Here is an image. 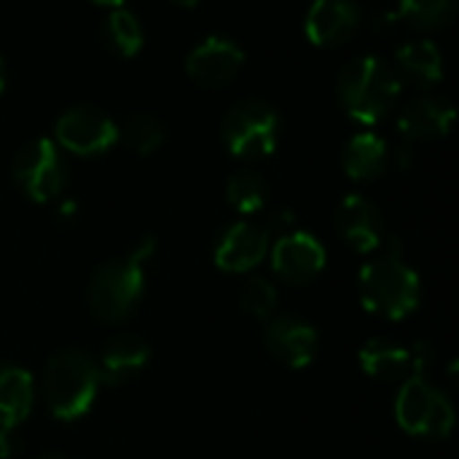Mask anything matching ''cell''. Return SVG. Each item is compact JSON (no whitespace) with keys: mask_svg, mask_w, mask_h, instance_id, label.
<instances>
[{"mask_svg":"<svg viewBox=\"0 0 459 459\" xmlns=\"http://www.w3.org/2000/svg\"><path fill=\"white\" fill-rule=\"evenodd\" d=\"M398 425L420 438H446L455 430V406L452 401L428 379L409 377L395 401Z\"/></svg>","mask_w":459,"mask_h":459,"instance_id":"8992f818","label":"cell"},{"mask_svg":"<svg viewBox=\"0 0 459 459\" xmlns=\"http://www.w3.org/2000/svg\"><path fill=\"white\" fill-rule=\"evenodd\" d=\"M455 108L441 97H417L398 116V132L409 145L441 140L452 132Z\"/></svg>","mask_w":459,"mask_h":459,"instance_id":"9a60e30c","label":"cell"},{"mask_svg":"<svg viewBox=\"0 0 459 459\" xmlns=\"http://www.w3.org/2000/svg\"><path fill=\"white\" fill-rule=\"evenodd\" d=\"M360 27V5L355 0H315L304 19V32L312 46L333 48L352 40Z\"/></svg>","mask_w":459,"mask_h":459,"instance_id":"7c38bea8","label":"cell"},{"mask_svg":"<svg viewBox=\"0 0 459 459\" xmlns=\"http://www.w3.org/2000/svg\"><path fill=\"white\" fill-rule=\"evenodd\" d=\"M35 403L32 374L13 363H0V430H19Z\"/></svg>","mask_w":459,"mask_h":459,"instance_id":"e0dca14e","label":"cell"},{"mask_svg":"<svg viewBox=\"0 0 459 459\" xmlns=\"http://www.w3.org/2000/svg\"><path fill=\"white\" fill-rule=\"evenodd\" d=\"M13 183L38 204L54 202L67 186V161L62 148L48 137L24 143L13 159Z\"/></svg>","mask_w":459,"mask_h":459,"instance_id":"52a82bcc","label":"cell"},{"mask_svg":"<svg viewBox=\"0 0 459 459\" xmlns=\"http://www.w3.org/2000/svg\"><path fill=\"white\" fill-rule=\"evenodd\" d=\"M54 143L73 156H102L118 143V126L102 110L78 105L56 118Z\"/></svg>","mask_w":459,"mask_h":459,"instance_id":"ba28073f","label":"cell"},{"mask_svg":"<svg viewBox=\"0 0 459 459\" xmlns=\"http://www.w3.org/2000/svg\"><path fill=\"white\" fill-rule=\"evenodd\" d=\"M395 67L420 89H430L444 78V54L433 40H409L395 51Z\"/></svg>","mask_w":459,"mask_h":459,"instance_id":"d6986e66","label":"cell"},{"mask_svg":"<svg viewBox=\"0 0 459 459\" xmlns=\"http://www.w3.org/2000/svg\"><path fill=\"white\" fill-rule=\"evenodd\" d=\"M172 5H178V8H196L202 0H169Z\"/></svg>","mask_w":459,"mask_h":459,"instance_id":"4316f807","label":"cell"},{"mask_svg":"<svg viewBox=\"0 0 459 459\" xmlns=\"http://www.w3.org/2000/svg\"><path fill=\"white\" fill-rule=\"evenodd\" d=\"M118 140H124L137 156H151L164 143V126L153 116H132L118 126Z\"/></svg>","mask_w":459,"mask_h":459,"instance_id":"cb8c5ba5","label":"cell"},{"mask_svg":"<svg viewBox=\"0 0 459 459\" xmlns=\"http://www.w3.org/2000/svg\"><path fill=\"white\" fill-rule=\"evenodd\" d=\"M269 253V231L250 221L231 223L215 242V266L221 272L245 274L255 269Z\"/></svg>","mask_w":459,"mask_h":459,"instance_id":"8fae6325","label":"cell"},{"mask_svg":"<svg viewBox=\"0 0 459 459\" xmlns=\"http://www.w3.org/2000/svg\"><path fill=\"white\" fill-rule=\"evenodd\" d=\"M336 231L355 253H374L382 247V215L363 194L342 199L336 210Z\"/></svg>","mask_w":459,"mask_h":459,"instance_id":"5bb4252c","label":"cell"},{"mask_svg":"<svg viewBox=\"0 0 459 459\" xmlns=\"http://www.w3.org/2000/svg\"><path fill=\"white\" fill-rule=\"evenodd\" d=\"M245 67V51L223 35H210L196 43L186 56V73L204 89L229 86Z\"/></svg>","mask_w":459,"mask_h":459,"instance_id":"9c48e42d","label":"cell"},{"mask_svg":"<svg viewBox=\"0 0 459 459\" xmlns=\"http://www.w3.org/2000/svg\"><path fill=\"white\" fill-rule=\"evenodd\" d=\"M91 3H97V5H105V8H118V5H124L126 0H91Z\"/></svg>","mask_w":459,"mask_h":459,"instance_id":"83f0119b","label":"cell"},{"mask_svg":"<svg viewBox=\"0 0 459 459\" xmlns=\"http://www.w3.org/2000/svg\"><path fill=\"white\" fill-rule=\"evenodd\" d=\"M239 307L255 320H269L277 307V288L266 277H247L239 288Z\"/></svg>","mask_w":459,"mask_h":459,"instance_id":"d4e9b609","label":"cell"},{"mask_svg":"<svg viewBox=\"0 0 459 459\" xmlns=\"http://www.w3.org/2000/svg\"><path fill=\"white\" fill-rule=\"evenodd\" d=\"M145 290V264L132 255L102 264L89 282L91 312L105 323L126 320Z\"/></svg>","mask_w":459,"mask_h":459,"instance_id":"5b68a950","label":"cell"},{"mask_svg":"<svg viewBox=\"0 0 459 459\" xmlns=\"http://www.w3.org/2000/svg\"><path fill=\"white\" fill-rule=\"evenodd\" d=\"M387 164H390V148L374 132H358L342 153V167L347 178L358 183L377 180L387 169Z\"/></svg>","mask_w":459,"mask_h":459,"instance_id":"ac0fdd59","label":"cell"},{"mask_svg":"<svg viewBox=\"0 0 459 459\" xmlns=\"http://www.w3.org/2000/svg\"><path fill=\"white\" fill-rule=\"evenodd\" d=\"M336 94L352 121L374 126L395 108L401 97V75L379 56H358L339 73Z\"/></svg>","mask_w":459,"mask_h":459,"instance_id":"6da1fadb","label":"cell"},{"mask_svg":"<svg viewBox=\"0 0 459 459\" xmlns=\"http://www.w3.org/2000/svg\"><path fill=\"white\" fill-rule=\"evenodd\" d=\"M457 13V0H398V19L420 30H444Z\"/></svg>","mask_w":459,"mask_h":459,"instance_id":"603a6c76","label":"cell"},{"mask_svg":"<svg viewBox=\"0 0 459 459\" xmlns=\"http://www.w3.org/2000/svg\"><path fill=\"white\" fill-rule=\"evenodd\" d=\"M266 347L282 366L307 368L317 355L320 336L307 320L296 315H277L266 325Z\"/></svg>","mask_w":459,"mask_h":459,"instance_id":"4fadbf2b","label":"cell"},{"mask_svg":"<svg viewBox=\"0 0 459 459\" xmlns=\"http://www.w3.org/2000/svg\"><path fill=\"white\" fill-rule=\"evenodd\" d=\"M38 459H67V457H62V455H46V457H38Z\"/></svg>","mask_w":459,"mask_h":459,"instance_id":"f546056e","label":"cell"},{"mask_svg":"<svg viewBox=\"0 0 459 459\" xmlns=\"http://www.w3.org/2000/svg\"><path fill=\"white\" fill-rule=\"evenodd\" d=\"M5 91V65H3V56H0V97Z\"/></svg>","mask_w":459,"mask_h":459,"instance_id":"f1b7e54d","label":"cell"},{"mask_svg":"<svg viewBox=\"0 0 459 459\" xmlns=\"http://www.w3.org/2000/svg\"><path fill=\"white\" fill-rule=\"evenodd\" d=\"M221 137L237 159H266L280 145V113L264 100H242L223 116Z\"/></svg>","mask_w":459,"mask_h":459,"instance_id":"277c9868","label":"cell"},{"mask_svg":"<svg viewBox=\"0 0 459 459\" xmlns=\"http://www.w3.org/2000/svg\"><path fill=\"white\" fill-rule=\"evenodd\" d=\"M102 387L97 363L81 350L56 352L43 371V398L59 422L81 420L97 401Z\"/></svg>","mask_w":459,"mask_h":459,"instance_id":"3957f363","label":"cell"},{"mask_svg":"<svg viewBox=\"0 0 459 459\" xmlns=\"http://www.w3.org/2000/svg\"><path fill=\"white\" fill-rule=\"evenodd\" d=\"M272 269L290 285H307L325 269V247L315 234L288 231L272 247Z\"/></svg>","mask_w":459,"mask_h":459,"instance_id":"30bf717a","label":"cell"},{"mask_svg":"<svg viewBox=\"0 0 459 459\" xmlns=\"http://www.w3.org/2000/svg\"><path fill=\"white\" fill-rule=\"evenodd\" d=\"M75 210H78V207H75V202H65L59 212H62V218H70V215H75Z\"/></svg>","mask_w":459,"mask_h":459,"instance_id":"484cf974","label":"cell"},{"mask_svg":"<svg viewBox=\"0 0 459 459\" xmlns=\"http://www.w3.org/2000/svg\"><path fill=\"white\" fill-rule=\"evenodd\" d=\"M360 301L371 315H379L385 320H403L409 317L422 299V280L420 274L403 261L401 247H393L368 261L360 269L358 280Z\"/></svg>","mask_w":459,"mask_h":459,"instance_id":"7a4b0ae2","label":"cell"},{"mask_svg":"<svg viewBox=\"0 0 459 459\" xmlns=\"http://www.w3.org/2000/svg\"><path fill=\"white\" fill-rule=\"evenodd\" d=\"M360 368L366 377L379 382H398L406 379L411 371V352L390 339H371L358 352Z\"/></svg>","mask_w":459,"mask_h":459,"instance_id":"ffe728a7","label":"cell"},{"mask_svg":"<svg viewBox=\"0 0 459 459\" xmlns=\"http://www.w3.org/2000/svg\"><path fill=\"white\" fill-rule=\"evenodd\" d=\"M100 32H102L105 46L121 59H129V56L140 54V48L145 43V32H143L140 19L132 11H126L124 5L108 11V16L102 19Z\"/></svg>","mask_w":459,"mask_h":459,"instance_id":"44dd1931","label":"cell"},{"mask_svg":"<svg viewBox=\"0 0 459 459\" xmlns=\"http://www.w3.org/2000/svg\"><path fill=\"white\" fill-rule=\"evenodd\" d=\"M148 363H151L148 342L134 333H121V336H113L102 347L97 371H100L102 385H124L134 379Z\"/></svg>","mask_w":459,"mask_h":459,"instance_id":"2e32d148","label":"cell"},{"mask_svg":"<svg viewBox=\"0 0 459 459\" xmlns=\"http://www.w3.org/2000/svg\"><path fill=\"white\" fill-rule=\"evenodd\" d=\"M226 196H229V204L242 212V215H255L266 207V199H269V186L266 180L253 172V169H239L229 178V186H226Z\"/></svg>","mask_w":459,"mask_h":459,"instance_id":"7402d4cb","label":"cell"}]
</instances>
